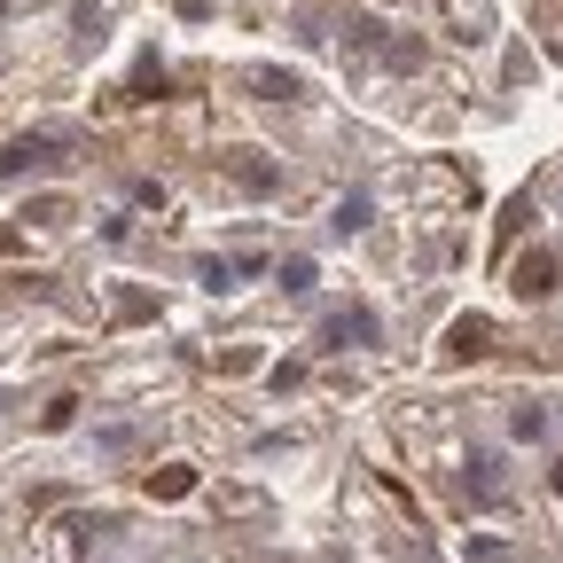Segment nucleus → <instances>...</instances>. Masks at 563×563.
Listing matches in <instances>:
<instances>
[{
	"instance_id": "1",
	"label": "nucleus",
	"mask_w": 563,
	"mask_h": 563,
	"mask_svg": "<svg viewBox=\"0 0 563 563\" xmlns=\"http://www.w3.org/2000/svg\"><path fill=\"white\" fill-rule=\"evenodd\" d=\"M63 150H70V133H24V141H9L0 173H32V165H55Z\"/></svg>"
},
{
	"instance_id": "4",
	"label": "nucleus",
	"mask_w": 563,
	"mask_h": 563,
	"mask_svg": "<svg viewBox=\"0 0 563 563\" xmlns=\"http://www.w3.org/2000/svg\"><path fill=\"white\" fill-rule=\"evenodd\" d=\"M274 274H282V290H313V258H282Z\"/></svg>"
},
{
	"instance_id": "2",
	"label": "nucleus",
	"mask_w": 563,
	"mask_h": 563,
	"mask_svg": "<svg viewBox=\"0 0 563 563\" xmlns=\"http://www.w3.org/2000/svg\"><path fill=\"white\" fill-rule=\"evenodd\" d=\"M368 336H376V313H361V306L329 321V344H368Z\"/></svg>"
},
{
	"instance_id": "6",
	"label": "nucleus",
	"mask_w": 563,
	"mask_h": 563,
	"mask_svg": "<svg viewBox=\"0 0 563 563\" xmlns=\"http://www.w3.org/2000/svg\"><path fill=\"white\" fill-rule=\"evenodd\" d=\"M0 251H9V235H0Z\"/></svg>"
},
{
	"instance_id": "3",
	"label": "nucleus",
	"mask_w": 563,
	"mask_h": 563,
	"mask_svg": "<svg viewBox=\"0 0 563 563\" xmlns=\"http://www.w3.org/2000/svg\"><path fill=\"white\" fill-rule=\"evenodd\" d=\"M329 228H336V235H361V228H368V196H344Z\"/></svg>"
},
{
	"instance_id": "5",
	"label": "nucleus",
	"mask_w": 563,
	"mask_h": 563,
	"mask_svg": "<svg viewBox=\"0 0 563 563\" xmlns=\"http://www.w3.org/2000/svg\"><path fill=\"white\" fill-rule=\"evenodd\" d=\"M235 180H243L251 196H266V188H274V173H266V165H235Z\"/></svg>"
}]
</instances>
